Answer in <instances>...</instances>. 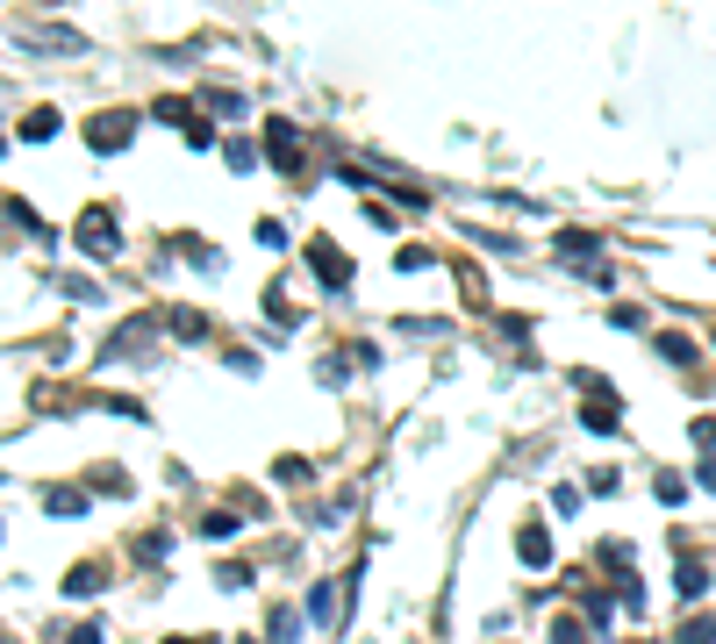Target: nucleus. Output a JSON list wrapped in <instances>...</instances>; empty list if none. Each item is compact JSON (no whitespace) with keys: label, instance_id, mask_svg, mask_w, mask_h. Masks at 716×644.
Here are the masks:
<instances>
[{"label":"nucleus","instance_id":"nucleus-4","mask_svg":"<svg viewBox=\"0 0 716 644\" xmlns=\"http://www.w3.org/2000/svg\"><path fill=\"white\" fill-rule=\"evenodd\" d=\"M86 144H94V151H122V144H129V115H94L86 122Z\"/></svg>","mask_w":716,"mask_h":644},{"label":"nucleus","instance_id":"nucleus-17","mask_svg":"<svg viewBox=\"0 0 716 644\" xmlns=\"http://www.w3.org/2000/svg\"><path fill=\"white\" fill-rule=\"evenodd\" d=\"M695 487H709V494H716V458H702V466H695Z\"/></svg>","mask_w":716,"mask_h":644},{"label":"nucleus","instance_id":"nucleus-5","mask_svg":"<svg viewBox=\"0 0 716 644\" xmlns=\"http://www.w3.org/2000/svg\"><path fill=\"white\" fill-rule=\"evenodd\" d=\"M308 623H316V630L337 623V587H330V580H316V587H308Z\"/></svg>","mask_w":716,"mask_h":644},{"label":"nucleus","instance_id":"nucleus-15","mask_svg":"<svg viewBox=\"0 0 716 644\" xmlns=\"http://www.w3.org/2000/svg\"><path fill=\"white\" fill-rule=\"evenodd\" d=\"M201 530H208V537H230V530H237V516L215 509V516H201Z\"/></svg>","mask_w":716,"mask_h":644},{"label":"nucleus","instance_id":"nucleus-7","mask_svg":"<svg viewBox=\"0 0 716 644\" xmlns=\"http://www.w3.org/2000/svg\"><path fill=\"white\" fill-rule=\"evenodd\" d=\"M44 509H51V516H79L86 494H79V487H51V494H44Z\"/></svg>","mask_w":716,"mask_h":644},{"label":"nucleus","instance_id":"nucleus-3","mask_svg":"<svg viewBox=\"0 0 716 644\" xmlns=\"http://www.w3.org/2000/svg\"><path fill=\"white\" fill-rule=\"evenodd\" d=\"M266 151H273L280 172H301V136H294V122H266Z\"/></svg>","mask_w":716,"mask_h":644},{"label":"nucleus","instance_id":"nucleus-16","mask_svg":"<svg viewBox=\"0 0 716 644\" xmlns=\"http://www.w3.org/2000/svg\"><path fill=\"white\" fill-rule=\"evenodd\" d=\"M659 351L674 358V366H688V358H695V344H688V337H659Z\"/></svg>","mask_w":716,"mask_h":644},{"label":"nucleus","instance_id":"nucleus-13","mask_svg":"<svg viewBox=\"0 0 716 644\" xmlns=\"http://www.w3.org/2000/svg\"><path fill=\"white\" fill-rule=\"evenodd\" d=\"M702 587H709V573H702V566H695V559H688V566H681V594H688V602H695V594H702Z\"/></svg>","mask_w":716,"mask_h":644},{"label":"nucleus","instance_id":"nucleus-2","mask_svg":"<svg viewBox=\"0 0 716 644\" xmlns=\"http://www.w3.org/2000/svg\"><path fill=\"white\" fill-rule=\"evenodd\" d=\"M308 265L323 272V287H330V294H344V287H351V258H344L337 244H323V237H316V244H308Z\"/></svg>","mask_w":716,"mask_h":644},{"label":"nucleus","instance_id":"nucleus-14","mask_svg":"<svg viewBox=\"0 0 716 644\" xmlns=\"http://www.w3.org/2000/svg\"><path fill=\"white\" fill-rule=\"evenodd\" d=\"M552 644H588V630H580L573 616H559V623H552Z\"/></svg>","mask_w":716,"mask_h":644},{"label":"nucleus","instance_id":"nucleus-8","mask_svg":"<svg viewBox=\"0 0 716 644\" xmlns=\"http://www.w3.org/2000/svg\"><path fill=\"white\" fill-rule=\"evenodd\" d=\"M588 430H616V401H609V394H595V401H588Z\"/></svg>","mask_w":716,"mask_h":644},{"label":"nucleus","instance_id":"nucleus-18","mask_svg":"<svg viewBox=\"0 0 716 644\" xmlns=\"http://www.w3.org/2000/svg\"><path fill=\"white\" fill-rule=\"evenodd\" d=\"M172 644H194V637H172ZM201 644H208V637H201Z\"/></svg>","mask_w":716,"mask_h":644},{"label":"nucleus","instance_id":"nucleus-6","mask_svg":"<svg viewBox=\"0 0 716 644\" xmlns=\"http://www.w3.org/2000/svg\"><path fill=\"white\" fill-rule=\"evenodd\" d=\"M516 552H523V566H552V537H545V530H516Z\"/></svg>","mask_w":716,"mask_h":644},{"label":"nucleus","instance_id":"nucleus-9","mask_svg":"<svg viewBox=\"0 0 716 644\" xmlns=\"http://www.w3.org/2000/svg\"><path fill=\"white\" fill-rule=\"evenodd\" d=\"M674 644H716V623H709V616H695V623H681V637H674Z\"/></svg>","mask_w":716,"mask_h":644},{"label":"nucleus","instance_id":"nucleus-12","mask_svg":"<svg viewBox=\"0 0 716 644\" xmlns=\"http://www.w3.org/2000/svg\"><path fill=\"white\" fill-rule=\"evenodd\" d=\"M595 244H602V237H588V230H566V237H559V251H566V258H588Z\"/></svg>","mask_w":716,"mask_h":644},{"label":"nucleus","instance_id":"nucleus-10","mask_svg":"<svg viewBox=\"0 0 716 644\" xmlns=\"http://www.w3.org/2000/svg\"><path fill=\"white\" fill-rule=\"evenodd\" d=\"M51 129H58V115H51V108H36V115H22V136H36V144H44Z\"/></svg>","mask_w":716,"mask_h":644},{"label":"nucleus","instance_id":"nucleus-1","mask_svg":"<svg viewBox=\"0 0 716 644\" xmlns=\"http://www.w3.org/2000/svg\"><path fill=\"white\" fill-rule=\"evenodd\" d=\"M79 251H94V258H115L122 251L115 215H108V208H86V215H79Z\"/></svg>","mask_w":716,"mask_h":644},{"label":"nucleus","instance_id":"nucleus-11","mask_svg":"<svg viewBox=\"0 0 716 644\" xmlns=\"http://www.w3.org/2000/svg\"><path fill=\"white\" fill-rule=\"evenodd\" d=\"M101 587V566H72V580H65V594H94Z\"/></svg>","mask_w":716,"mask_h":644}]
</instances>
